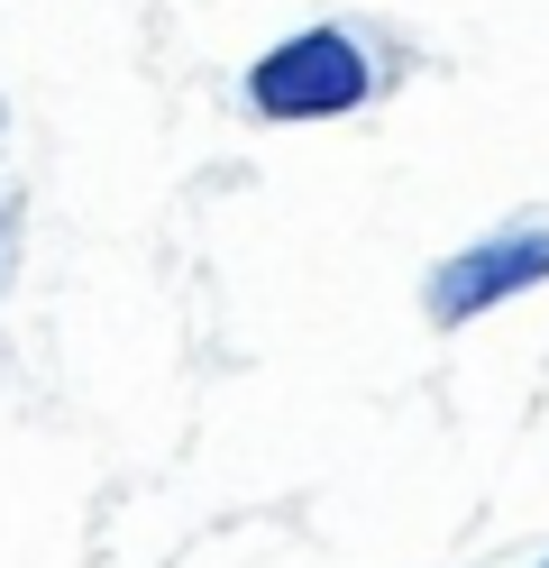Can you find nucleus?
<instances>
[{"label":"nucleus","instance_id":"obj_2","mask_svg":"<svg viewBox=\"0 0 549 568\" xmlns=\"http://www.w3.org/2000/svg\"><path fill=\"white\" fill-rule=\"evenodd\" d=\"M531 284H549V230H495V239L458 247V257H439L430 284H421V303H430V322L458 331V322H476V312L531 294Z\"/></svg>","mask_w":549,"mask_h":568},{"label":"nucleus","instance_id":"obj_1","mask_svg":"<svg viewBox=\"0 0 549 568\" xmlns=\"http://www.w3.org/2000/svg\"><path fill=\"white\" fill-rule=\"evenodd\" d=\"M366 101H376V55H366L357 28H293V38H275L247 64V111L275 129L348 120Z\"/></svg>","mask_w":549,"mask_h":568}]
</instances>
